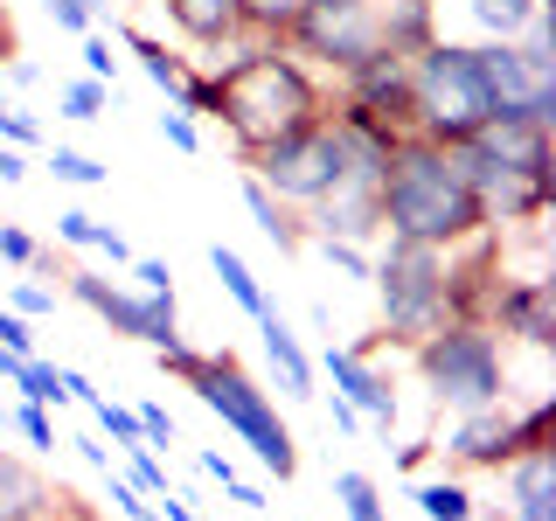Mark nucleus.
<instances>
[{
	"label": "nucleus",
	"instance_id": "nucleus-3",
	"mask_svg": "<svg viewBox=\"0 0 556 521\" xmlns=\"http://www.w3.org/2000/svg\"><path fill=\"white\" fill-rule=\"evenodd\" d=\"M494 112V91H486L480 77V49L473 42H425L410 56V126L417 139H431V147H459V139H473Z\"/></svg>",
	"mask_w": 556,
	"mask_h": 521
},
{
	"label": "nucleus",
	"instance_id": "nucleus-47",
	"mask_svg": "<svg viewBox=\"0 0 556 521\" xmlns=\"http://www.w3.org/2000/svg\"><path fill=\"white\" fill-rule=\"evenodd\" d=\"M223 494H230L243 514H265V508H271V500H265V486H251V480H230V486H223Z\"/></svg>",
	"mask_w": 556,
	"mask_h": 521
},
{
	"label": "nucleus",
	"instance_id": "nucleus-44",
	"mask_svg": "<svg viewBox=\"0 0 556 521\" xmlns=\"http://www.w3.org/2000/svg\"><path fill=\"white\" fill-rule=\"evenodd\" d=\"M0 347H14V355H35V327H28L14 306H0Z\"/></svg>",
	"mask_w": 556,
	"mask_h": 521
},
{
	"label": "nucleus",
	"instance_id": "nucleus-13",
	"mask_svg": "<svg viewBox=\"0 0 556 521\" xmlns=\"http://www.w3.org/2000/svg\"><path fill=\"white\" fill-rule=\"evenodd\" d=\"M320 369H327V382H334V396L355 404L362 424H382V431L396 424V390H390V376H382L362 347H334V341H327L320 347Z\"/></svg>",
	"mask_w": 556,
	"mask_h": 521
},
{
	"label": "nucleus",
	"instance_id": "nucleus-37",
	"mask_svg": "<svg viewBox=\"0 0 556 521\" xmlns=\"http://www.w3.org/2000/svg\"><path fill=\"white\" fill-rule=\"evenodd\" d=\"M56 292H63V285H42V278H22L8 306L22 313V320H42V313H56Z\"/></svg>",
	"mask_w": 556,
	"mask_h": 521
},
{
	"label": "nucleus",
	"instance_id": "nucleus-34",
	"mask_svg": "<svg viewBox=\"0 0 556 521\" xmlns=\"http://www.w3.org/2000/svg\"><path fill=\"white\" fill-rule=\"evenodd\" d=\"M104 500H112V508L118 514H126V521H167L161 508H153V500L147 494H139V486L126 480V473H104Z\"/></svg>",
	"mask_w": 556,
	"mask_h": 521
},
{
	"label": "nucleus",
	"instance_id": "nucleus-24",
	"mask_svg": "<svg viewBox=\"0 0 556 521\" xmlns=\"http://www.w3.org/2000/svg\"><path fill=\"white\" fill-rule=\"evenodd\" d=\"M410 500H417V514H425V521H473L480 514V500L466 494L459 480H417Z\"/></svg>",
	"mask_w": 556,
	"mask_h": 521
},
{
	"label": "nucleus",
	"instance_id": "nucleus-46",
	"mask_svg": "<svg viewBox=\"0 0 556 521\" xmlns=\"http://www.w3.org/2000/svg\"><path fill=\"white\" fill-rule=\"evenodd\" d=\"M56 237H63V243H98V216H84V208H63V216H56Z\"/></svg>",
	"mask_w": 556,
	"mask_h": 521
},
{
	"label": "nucleus",
	"instance_id": "nucleus-40",
	"mask_svg": "<svg viewBox=\"0 0 556 521\" xmlns=\"http://www.w3.org/2000/svg\"><path fill=\"white\" fill-rule=\"evenodd\" d=\"M0 139H8V147H22V153H35V147H42V118H35V112H14V104H8Z\"/></svg>",
	"mask_w": 556,
	"mask_h": 521
},
{
	"label": "nucleus",
	"instance_id": "nucleus-53",
	"mask_svg": "<svg viewBox=\"0 0 556 521\" xmlns=\"http://www.w3.org/2000/svg\"><path fill=\"white\" fill-rule=\"evenodd\" d=\"M425 459H431V439H417V445H404V452H396V466H404V473H417Z\"/></svg>",
	"mask_w": 556,
	"mask_h": 521
},
{
	"label": "nucleus",
	"instance_id": "nucleus-2",
	"mask_svg": "<svg viewBox=\"0 0 556 521\" xmlns=\"http://www.w3.org/2000/svg\"><path fill=\"white\" fill-rule=\"evenodd\" d=\"M376 216H382V237H404V243H431V251H452V243L480 237L486 230V208L480 195L459 181L445 147L431 139H396L390 161H382V181H376Z\"/></svg>",
	"mask_w": 556,
	"mask_h": 521
},
{
	"label": "nucleus",
	"instance_id": "nucleus-14",
	"mask_svg": "<svg viewBox=\"0 0 556 521\" xmlns=\"http://www.w3.org/2000/svg\"><path fill=\"white\" fill-rule=\"evenodd\" d=\"M306 237H334V243H376L382 216H376V181H341L334 195L313 202Z\"/></svg>",
	"mask_w": 556,
	"mask_h": 521
},
{
	"label": "nucleus",
	"instance_id": "nucleus-59",
	"mask_svg": "<svg viewBox=\"0 0 556 521\" xmlns=\"http://www.w3.org/2000/svg\"><path fill=\"white\" fill-rule=\"evenodd\" d=\"M473 521H480V514H473Z\"/></svg>",
	"mask_w": 556,
	"mask_h": 521
},
{
	"label": "nucleus",
	"instance_id": "nucleus-27",
	"mask_svg": "<svg viewBox=\"0 0 556 521\" xmlns=\"http://www.w3.org/2000/svg\"><path fill=\"white\" fill-rule=\"evenodd\" d=\"M118 452H126V480H132L147 500H167V494H174V480H167V459H161V452H153L147 439H139V445H118Z\"/></svg>",
	"mask_w": 556,
	"mask_h": 521
},
{
	"label": "nucleus",
	"instance_id": "nucleus-1",
	"mask_svg": "<svg viewBox=\"0 0 556 521\" xmlns=\"http://www.w3.org/2000/svg\"><path fill=\"white\" fill-rule=\"evenodd\" d=\"M208 77H216V118L230 126L243 161H251L257 147H271V139L327 118L320 69H306L286 42H243L237 56L223 69H208Z\"/></svg>",
	"mask_w": 556,
	"mask_h": 521
},
{
	"label": "nucleus",
	"instance_id": "nucleus-31",
	"mask_svg": "<svg viewBox=\"0 0 556 521\" xmlns=\"http://www.w3.org/2000/svg\"><path fill=\"white\" fill-rule=\"evenodd\" d=\"M42 14H49L63 35H91L104 14H112V0H42Z\"/></svg>",
	"mask_w": 556,
	"mask_h": 521
},
{
	"label": "nucleus",
	"instance_id": "nucleus-20",
	"mask_svg": "<svg viewBox=\"0 0 556 521\" xmlns=\"http://www.w3.org/2000/svg\"><path fill=\"white\" fill-rule=\"evenodd\" d=\"M42 500H49L42 466L0 445V521H35V514H42Z\"/></svg>",
	"mask_w": 556,
	"mask_h": 521
},
{
	"label": "nucleus",
	"instance_id": "nucleus-22",
	"mask_svg": "<svg viewBox=\"0 0 556 521\" xmlns=\"http://www.w3.org/2000/svg\"><path fill=\"white\" fill-rule=\"evenodd\" d=\"M208 271L223 278V292H230V300H237L243 313H251V320H257V313H271V292L257 285V271L243 265V257L230 251V243H216V251H208Z\"/></svg>",
	"mask_w": 556,
	"mask_h": 521
},
{
	"label": "nucleus",
	"instance_id": "nucleus-49",
	"mask_svg": "<svg viewBox=\"0 0 556 521\" xmlns=\"http://www.w3.org/2000/svg\"><path fill=\"white\" fill-rule=\"evenodd\" d=\"M91 251H104V257H112V265H132V243L118 237L112 223H98V243H91Z\"/></svg>",
	"mask_w": 556,
	"mask_h": 521
},
{
	"label": "nucleus",
	"instance_id": "nucleus-19",
	"mask_svg": "<svg viewBox=\"0 0 556 521\" xmlns=\"http://www.w3.org/2000/svg\"><path fill=\"white\" fill-rule=\"evenodd\" d=\"M243 208H251L257 237H265L271 251H286V257H292V251H306V223L292 216V202H278V195H271L265 181H257L251 167H243Z\"/></svg>",
	"mask_w": 556,
	"mask_h": 521
},
{
	"label": "nucleus",
	"instance_id": "nucleus-57",
	"mask_svg": "<svg viewBox=\"0 0 556 521\" xmlns=\"http://www.w3.org/2000/svg\"><path fill=\"white\" fill-rule=\"evenodd\" d=\"M153 8H161V0H153Z\"/></svg>",
	"mask_w": 556,
	"mask_h": 521
},
{
	"label": "nucleus",
	"instance_id": "nucleus-21",
	"mask_svg": "<svg viewBox=\"0 0 556 521\" xmlns=\"http://www.w3.org/2000/svg\"><path fill=\"white\" fill-rule=\"evenodd\" d=\"M118 35H126V49L139 56V69H147L153 91H167V98L181 91V77H188V56H181V49H167L161 35H147V28H118Z\"/></svg>",
	"mask_w": 556,
	"mask_h": 521
},
{
	"label": "nucleus",
	"instance_id": "nucleus-42",
	"mask_svg": "<svg viewBox=\"0 0 556 521\" xmlns=\"http://www.w3.org/2000/svg\"><path fill=\"white\" fill-rule=\"evenodd\" d=\"M35 521H98V508H84L70 486H49V500H42V514Z\"/></svg>",
	"mask_w": 556,
	"mask_h": 521
},
{
	"label": "nucleus",
	"instance_id": "nucleus-5",
	"mask_svg": "<svg viewBox=\"0 0 556 521\" xmlns=\"http://www.w3.org/2000/svg\"><path fill=\"white\" fill-rule=\"evenodd\" d=\"M417 376H425L431 404L439 410H486V404H508V355H501L494 327L480 320H445L439 334H425L410 347Z\"/></svg>",
	"mask_w": 556,
	"mask_h": 521
},
{
	"label": "nucleus",
	"instance_id": "nucleus-16",
	"mask_svg": "<svg viewBox=\"0 0 556 521\" xmlns=\"http://www.w3.org/2000/svg\"><path fill=\"white\" fill-rule=\"evenodd\" d=\"M257 341H265V361H271L278 390H286L292 404H300V396H313V376H320V369H313V355L300 347V334L286 327V313H278V306L257 313Z\"/></svg>",
	"mask_w": 556,
	"mask_h": 521
},
{
	"label": "nucleus",
	"instance_id": "nucleus-10",
	"mask_svg": "<svg viewBox=\"0 0 556 521\" xmlns=\"http://www.w3.org/2000/svg\"><path fill=\"white\" fill-rule=\"evenodd\" d=\"M486 327L501 341H521V347H556V278L549 271L501 278L494 306H486Z\"/></svg>",
	"mask_w": 556,
	"mask_h": 521
},
{
	"label": "nucleus",
	"instance_id": "nucleus-52",
	"mask_svg": "<svg viewBox=\"0 0 556 521\" xmlns=\"http://www.w3.org/2000/svg\"><path fill=\"white\" fill-rule=\"evenodd\" d=\"M77 445V459L84 466H98V473H112V445H98V439H70Z\"/></svg>",
	"mask_w": 556,
	"mask_h": 521
},
{
	"label": "nucleus",
	"instance_id": "nucleus-50",
	"mask_svg": "<svg viewBox=\"0 0 556 521\" xmlns=\"http://www.w3.org/2000/svg\"><path fill=\"white\" fill-rule=\"evenodd\" d=\"M195 466H202V480H216V486H230V480H237V466L223 459V452H195Z\"/></svg>",
	"mask_w": 556,
	"mask_h": 521
},
{
	"label": "nucleus",
	"instance_id": "nucleus-41",
	"mask_svg": "<svg viewBox=\"0 0 556 521\" xmlns=\"http://www.w3.org/2000/svg\"><path fill=\"white\" fill-rule=\"evenodd\" d=\"M132 417H139V439H147L153 452H167V445H174V417H167L161 404H132Z\"/></svg>",
	"mask_w": 556,
	"mask_h": 521
},
{
	"label": "nucleus",
	"instance_id": "nucleus-15",
	"mask_svg": "<svg viewBox=\"0 0 556 521\" xmlns=\"http://www.w3.org/2000/svg\"><path fill=\"white\" fill-rule=\"evenodd\" d=\"M501 473H508V521H556V445L521 452Z\"/></svg>",
	"mask_w": 556,
	"mask_h": 521
},
{
	"label": "nucleus",
	"instance_id": "nucleus-28",
	"mask_svg": "<svg viewBox=\"0 0 556 521\" xmlns=\"http://www.w3.org/2000/svg\"><path fill=\"white\" fill-rule=\"evenodd\" d=\"M56 104H63V118L91 126V118H104V112H112V84H98V77H70L63 91H56Z\"/></svg>",
	"mask_w": 556,
	"mask_h": 521
},
{
	"label": "nucleus",
	"instance_id": "nucleus-32",
	"mask_svg": "<svg viewBox=\"0 0 556 521\" xmlns=\"http://www.w3.org/2000/svg\"><path fill=\"white\" fill-rule=\"evenodd\" d=\"M0 424H14V431H22V439H28L35 452H56V424H49V410H42V404H28V396L0 410Z\"/></svg>",
	"mask_w": 556,
	"mask_h": 521
},
{
	"label": "nucleus",
	"instance_id": "nucleus-8",
	"mask_svg": "<svg viewBox=\"0 0 556 521\" xmlns=\"http://www.w3.org/2000/svg\"><path fill=\"white\" fill-rule=\"evenodd\" d=\"M63 292L77 306H91L98 320H104V334H118V341H139V347L181 341V306H174V292L112 285V278H98V271H84V265H63Z\"/></svg>",
	"mask_w": 556,
	"mask_h": 521
},
{
	"label": "nucleus",
	"instance_id": "nucleus-7",
	"mask_svg": "<svg viewBox=\"0 0 556 521\" xmlns=\"http://www.w3.org/2000/svg\"><path fill=\"white\" fill-rule=\"evenodd\" d=\"M243 167H251L278 202L313 208L320 195H334V188L348 181V132L334 126V112H327V118H313V126L271 139V147H257Z\"/></svg>",
	"mask_w": 556,
	"mask_h": 521
},
{
	"label": "nucleus",
	"instance_id": "nucleus-43",
	"mask_svg": "<svg viewBox=\"0 0 556 521\" xmlns=\"http://www.w3.org/2000/svg\"><path fill=\"white\" fill-rule=\"evenodd\" d=\"M35 251H42V243H35L28 230H22V223H0V257H8V265H35Z\"/></svg>",
	"mask_w": 556,
	"mask_h": 521
},
{
	"label": "nucleus",
	"instance_id": "nucleus-56",
	"mask_svg": "<svg viewBox=\"0 0 556 521\" xmlns=\"http://www.w3.org/2000/svg\"><path fill=\"white\" fill-rule=\"evenodd\" d=\"M0 118H8V98H0Z\"/></svg>",
	"mask_w": 556,
	"mask_h": 521
},
{
	"label": "nucleus",
	"instance_id": "nucleus-29",
	"mask_svg": "<svg viewBox=\"0 0 556 521\" xmlns=\"http://www.w3.org/2000/svg\"><path fill=\"white\" fill-rule=\"evenodd\" d=\"M14 390H22L28 396V404H70V390H63V369H56V361H42V355H28L22 361V376H14Z\"/></svg>",
	"mask_w": 556,
	"mask_h": 521
},
{
	"label": "nucleus",
	"instance_id": "nucleus-55",
	"mask_svg": "<svg viewBox=\"0 0 556 521\" xmlns=\"http://www.w3.org/2000/svg\"><path fill=\"white\" fill-rule=\"evenodd\" d=\"M22 361H28V355H14V347H0V382H14V376H22Z\"/></svg>",
	"mask_w": 556,
	"mask_h": 521
},
{
	"label": "nucleus",
	"instance_id": "nucleus-17",
	"mask_svg": "<svg viewBox=\"0 0 556 521\" xmlns=\"http://www.w3.org/2000/svg\"><path fill=\"white\" fill-rule=\"evenodd\" d=\"M161 8H167V22L181 28L195 49H223V42H237V35H243L237 0H161Z\"/></svg>",
	"mask_w": 556,
	"mask_h": 521
},
{
	"label": "nucleus",
	"instance_id": "nucleus-33",
	"mask_svg": "<svg viewBox=\"0 0 556 521\" xmlns=\"http://www.w3.org/2000/svg\"><path fill=\"white\" fill-rule=\"evenodd\" d=\"M167 104H174V112H188V118H216V77H208V69H195V63H188L181 91H174Z\"/></svg>",
	"mask_w": 556,
	"mask_h": 521
},
{
	"label": "nucleus",
	"instance_id": "nucleus-35",
	"mask_svg": "<svg viewBox=\"0 0 556 521\" xmlns=\"http://www.w3.org/2000/svg\"><path fill=\"white\" fill-rule=\"evenodd\" d=\"M306 243H313V251L327 257V265H341L348 278H369V271H376V257L362 251V243H334V237H306Z\"/></svg>",
	"mask_w": 556,
	"mask_h": 521
},
{
	"label": "nucleus",
	"instance_id": "nucleus-39",
	"mask_svg": "<svg viewBox=\"0 0 556 521\" xmlns=\"http://www.w3.org/2000/svg\"><path fill=\"white\" fill-rule=\"evenodd\" d=\"M77 42H84V49H77V56H84V77L112 84V77H118V56H112V42H104L98 28H91V35H77Z\"/></svg>",
	"mask_w": 556,
	"mask_h": 521
},
{
	"label": "nucleus",
	"instance_id": "nucleus-25",
	"mask_svg": "<svg viewBox=\"0 0 556 521\" xmlns=\"http://www.w3.org/2000/svg\"><path fill=\"white\" fill-rule=\"evenodd\" d=\"M237 14H243V35H251V42H286L292 22L306 14V0H237Z\"/></svg>",
	"mask_w": 556,
	"mask_h": 521
},
{
	"label": "nucleus",
	"instance_id": "nucleus-45",
	"mask_svg": "<svg viewBox=\"0 0 556 521\" xmlns=\"http://www.w3.org/2000/svg\"><path fill=\"white\" fill-rule=\"evenodd\" d=\"M132 278H139V292H174V265H167V257H132Z\"/></svg>",
	"mask_w": 556,
	"mask_h": 521
},
{
	"label": "nucleus",
	"instance_id": "nucleus-30",
	"mask_svg": "<svg viewBox=\"0 0 556 521\" xmlns=\"http://www.w3.org/2000/svg\"><path fill=\"white\" fill-rule=\"evenodd\" d=\"M42 167L56 174V181H70V188H104V181H112V167L91 161V153H77V147H49Z\"/></svg>",
	"mask_w": 556,
	"mask_h": 521
},
{
	"label": "nucleus",
	"instance_id": "nucleus-9",
	"mask_svg": "<svg viewBox=\"0 0 556 521\" xmlns=\"http://www.w3.org/2000/svg\"><path fill=\"white\" fill-rule=\"evenodd\" d=\"M286 49L306 69H355L362 56L382 49V22H376V0H306V14L292 22Z\"/></svg>",
	"mask_w": 556,
	"mask_h": 521
},
{
	"label": "nucleus",
	"instance_id": "nucleus-6",
	"mask_svg": "<svg viewBox=\"0 0 556 521\" xmlns=\"http://www.w3.org/2000/svg\"><path fill=\"white\" fill-rule=\"evenodd\" d=\"M369 278H376V300H382V341L417 347L425 334H439L452 320L445 313V251H431V243L390 237Z\"/></svg>",
	"mask_w": 556,
	"mask_h": 521
},
{
	"label": "nucleus",
	"instance_id": "nucleus-54",
	"mask_svg": "<svg viewBox=\"0 0 556 521\" xmlns=\"http://www.w3.org/2000/svg\"><path fill=\"white\" fill-rule=\"evenodd\" d=\"M327 410H334V431H362V417H355V404H348V396H334Z\"/></svg>",
	"mask_w": 556,
	"mask_h": 521
},
{
	"label": "nucleus",
	"instance_id": "nucleus-51",
	"mask_svg": "<svg viewBox=\"0 0 556 521\" xmlns=\"http://www.w3.org/2000/svg\"><path fill=\"white\" fill-rule=\"evenodd\" d=\"M0 77H8V84H22V91H28V84H42V63H28V56H8V63H0Z\"/></svg>",
	"mask_w": 556,
	"mask_h": 521
},
{
	"label": "nucleus",
	"instance_id": "nucleus-38",
	"mask_svg": "<svg viewBox=\"0 0 556 521\" xmlns=\"http://www.w3.org/2000/svg\"><path fill=\"white\" fill-rule=\"evenodd\" d=\"M153 126H161V139H167L174 153H202V126H195L188 112H174V104H167V112L153 118Z\"/></svg>",
	"mask_w": 556,
	"mask_h": 521
},
{
	"label": "nucleus",
	"instance_id": "nucleus-26",
	"mask_svg": "<svg viewBox=\"0 0 556 521\" xmlns=\"http://www.w3.org/2000/svg\"><path fill=\"white\" fill-rule=\"evenodd\" d=\"M334 500H341V514L348 521H390V508H382V486L369 480V473H334Z\"/></svg>",
	"mask_w": 556,
	"mask_h": 521
},
{
	"label": "nucleus",
	"instance_id": "nucleus-48",
	"mask_svg": "<svg viewBox=\"0 0 556 521\" xmlns=\"http://www.w3.org/2000/svg\"><path fill=\"white\" fill-rule=\"evenodd\" d=\"M14 181H28V153L0 139V188H14Z\"/></svg>",
	"mask_w": 556,
	"mask_h": 521
},
{
	"label": "nucleus",
	"instance_id": "nucleus-18",
	"mask_svg": "<svg viewBox=\"0 0 556 521\" xmlns=\"http://www.w3.org/2000/svg\"><path fill=\"white\" fill-rule=\"evenodd\" d=\"M376 22H382V49L417 56L425 42H439V0H376Z\"/></svg>",
	"mask_w": 556,
	"mask_h": 521
},
{
	"label": "nucleus",
	"instance_id": "nucleus-12",
	"mask_svg": "<svg viewBox=\"0 0 556 521\" xmlns=\"http://www.w3.org/2000/svg\"><path fill=\"white\" fill-rule=\"evenodd\" d=\"M486 167H515V174H556V153H549V126L543 118H521V112H501L466 139Z\"/></svg>",
	"mask_w": 556,
	"mask_h": 521
},
{
	"label": "nucleus",
	"instance_id": "nucleus-36",
	"mask_svg": "<svg viewBox=\"0 0 556 521\" xmlns=\"http://www.w3.org/2000/svg\"><path fill=\"white\" fill-rule=\"evenodd\" d=\"M91 417H98V431H112V445H139V417H132V404H112V396H98Z\"/></svg>",
	"mask_w": 556,
	"mask_h": 521
},
{
	"label": "nucleus",
	"instance_id": "nucleus-58",
	"mask_svg": "<svg viewBox=\"0 0 556 521\" xmlns=\"http://www.w3.org/2000/svg\"><path fill=\"white\" fill-rule=\"evenodd\" d=\"M543 8H549V0H543Z\"/></svg>",
	"mask_w": 556,
	"mask_h": 521
},
{
	"label": "nucleus",
	"instance_id": "nucleus-11",
	"mask_svg": "<svg viewBox=\"0 0 556 521\" xmlns=\"http://www.w3.org/2000/svg\"><path fill=\"white\" fill-rule=\"evenodd\" d=\"M521 424H515V410L508 404H486V410H459V424H452V439H445V459H459V466H473V473H501L508 459H521Z\"/></svg>",
	"mask_w": 556,
	"mask_h": 521
},
{
	"label": "nucleus",
	"instance_id": "nucleus-4",
	"mask_svg": "<svg viewBox=\"0 0 556 521\" xmlns=\"http://www.w3.org/2000/svg\"><path fill=\"white\" fill-rule=\"evenodd\" d=\"M188 390H195L202 410L223 417V431H237V439L251 445V459L265 466L271 480H292V473H300V445H292V431H286V417H278L271 390L243 376V361L230 355V347H208Z\"/></svg>",
	"mask_w": 556,
	"mask_h": 521
},
{
	"label": "nucleus",
	"instance_id": "nucleus-23",
	"mask_svg": "<svg viewBox=\"0 0 556 521\" xmlns=\"http://www.w3.org/2000/svg\"><path fill=\"white\" fill-rule=\"evenodd\" d=\"M535 8H543V0H466V14H473L480 42H515V35L529 28Z\"/></svg>",
	"mask_w": 556,
	"mask_h": 521
}]
</instances>
